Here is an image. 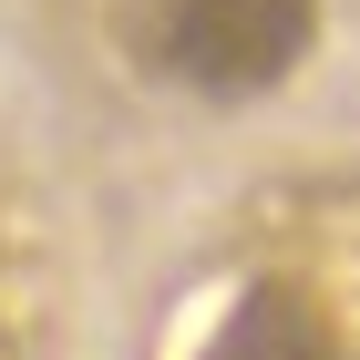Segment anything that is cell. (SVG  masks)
<instances>
[{
  "mask_svg": "<svg viewBox=\"0 0 360 360\" xmlns=\"http://www.w3.org/2000/svg\"><path fill=\"white\" fill-rule=\"evenodd\" d=\"M206 360H350V340H340V319L309 299V288L257 278V288H237V309L217 319Z\"/></svg>",
  "mask_w": 360,
  "mask_h": 360,
  "instance_id": "obj_2",
  "label": "cell"
},
{
  "mask_svg": "<svg viewBox=\"0 0 360 360\" xmlns=\"http://www.w3.org/2000/svg\"><path fill=\"white\" fill-rule=\"evenodd\" d=\"M319 41V0H124V52L175 93H278Z\"/></svg>",
  "mask_w": 360,
  "mask_h": 360,
  "instance_id": "obj_1",
  "label": "cell"
}]
</instances>
